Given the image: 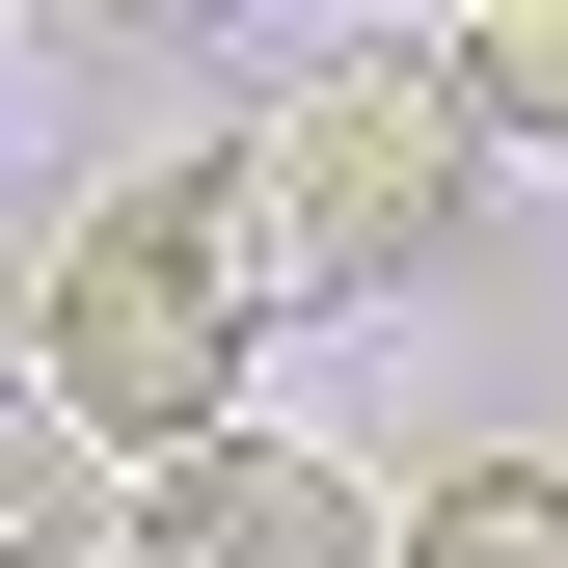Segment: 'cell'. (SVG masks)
I'll return each mask as SVG.
<instances>
[{
    "mask_svg": "<svg viewBox=\"0 0 568 568\" xmlns=\"http://www.w3.org/2000/svg\"><path fill=\"white\" fill-rule=\"evenodd\" d=\"M244 352H271V244H244V163H135L54 217V298H28V379L82 406L109 460H190L244 434Z\"/></svg>",
    "mask_w": 568,
    "mask_h": 568,
    "instance_id": "1",
    "label": "cell"
},
{
    "mask_svg": "<svg viewBox=\"0 0 568 568\" xmlns=\"http://www.w3.org/2000/svg\"><path fill=\"white\" fill-rule=\"evenodd\" d=\"M217 163H244V244H271V298H406V271L460 244V190H487V109L434 82V54H352V82L244 109Z\"/></svg>",
    "mask_w": 568,
    "mask_h": 568,
    "instance_id": "2",
    "label": "cell"
},
{
    "mask_svg": "<svg viewBox=\"0 0 568 568\" xmlns=\"http://www.w3.org/2000/svg\"><path fill=\"white\" fill-rule=\"evenodd\" d=\"M135 568H406V515L298 434H190V460H135Z\"/></svg>",
    "mask_w": 568,
    "mask_h": 568,
    "instance_id": "3",
    "label": "cell"
},
{
    "mask_svg": "<svg viewBox=\"0 0 568 568\" xmlns=\"http://www.w3.org/2000/svg\"><path fill=\"white\" fill-rule=\"evenodd\" d=\"M0 568H135V460L54 379H0Z\"/></svg>",
    "mask_w": 568,
    "mask_h": 568,
    "instance_id": "4",
    "label": "cell"
},
{
    "mask_svg": "<svg viewBox=\"0 0 568 568\" xmlns=\"http://www.w3.org/2000/svg\"><path fill=\"white\" fill-rule=\"evenodd\" d=\"M406 568H568V460H434L406 487Z\"/></svg>",
    "mask_w": 568,
    "mask_h": 568,
    "instance_id": "5",
    "label": "cell"
},
{
    "mask_svg": "<svg viewBox=\"0 0 568 568\" xmlns=\"http://www.w3.org/2000/svg\"><path fill=\"white\" fill-rule=\"evenodd\" d=\"M434 82H460L487 135H541V163H568V0H487V28H434Z\"/></svg>",
    "mask_w": 568,
    "mask_h": 568,
    "instance_id": "6",
    "label": "cell"
},
{
    "mask_svg": "<svg viewBox=\"0 0 568 568\" xmlns=\"http://www.w3.org/2000/svg\"><path fill=\"white\" fill-rule=\"evenodd\" d=\"M0 54H28V28H0Z\"/></svg>",
    "mask_w": 568,
    "mask_h": 568,
    "instance_id": "7",
    "label": "cell"
}]
</instances>
